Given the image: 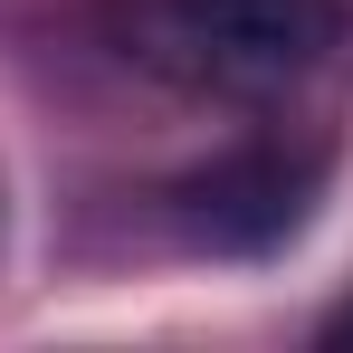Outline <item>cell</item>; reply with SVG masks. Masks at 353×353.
Returning <instances> with one entry per match:
<instances>
[{
	"label": "cell",
	"instance_id": "6da1fadb",
	"mask_svg": "<svg viewBox=\"0 0 353 353\" xmlns=\"http://www.w3.org/2000/svg\"><path fill=\"white\" fill-rule=\"evenodd\" d=\"M334 0H124V58L191 96L268 105L334 58Z\"/></svg>",
	"mask_w": 353,
	"mask_h": 353
},
{
	"label": "cell",
	"instance_id": "7a4b0ae2",
	"mask_svg": "<svg viewBox=\"0 0 353 353\" xmlns=\"http://www.w3.org/2000/svg\"><path fill=\"white\" fill-rule=\"evenodd\" d=\"M325 181H334L325 134H248L163 191V220L191 258H277L287 239H305Z\"/></svg>",
	"mask_w": 353,
	"mask_h": 353
}]
</instances>
